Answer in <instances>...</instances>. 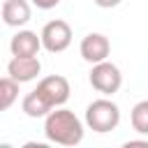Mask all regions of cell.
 I'll return each instance as SVG.
<instances>
[{
  "instance_id": "6da1fadb",
  "label": "cell",
  "mask_w": 148,
  "mask_h": 148,
  "mask_svg": "<svg viewBox=\"0 0 148 148\" xmlns=\"http://www.w3.org/2000/svg\"><path fill=\"white\" fill-rule=\"evenodd\" d=\"M44 134L49 141L60 146H76L83 139V123L74 116V111L56 106L44 116Z\"/></svg>"
},
{
  "instance_id": "7a4b0ae2",
  "label": "cell",
  "mask_w": 148,
  "mask_h": 148,
  "mask_svg": "<svg viewBox=\"0 0 148 148\" xmlns=\"http://www.w3.org/2000/svg\"><path fill=\"white\" fill-rule=\"evenodd\" d=\"M120 123V109L116 102L102 97V99H95L88 104L86 109V125L97 132V134H106V132H113Z\"/></svg>"
},
{
  "instance_id": "3957f363",
  "label": "cell",
  "mask_w": 148,
  "mask_h": 148,
  "mask_svg": "<svg viewBox=\"0 0 148 148\" xmlns=\"http://www.w3.org/2000/svg\"><path fill=\"white\" fill-rule=\"evenodd\" d=\"M88 81H90V86H92L97 92H102L104 97H111V95H116V92L120 90V86H123V74H120V69H118L113 62L99 60V62L92 65Z\"/></svg>"
},
{
  "instance_id": "277c9868",
  "label": "cell",
  "mask_w": 148,
  "mask_h": 148,
  "mask_svg": "<svg viewBox=\"0 0 148 148\" xmlns=\"http://www.w3.org/2000/svg\"><path fill=\"white\" fill-rule=\"evenodd\" d=\"M39 42H42V49H46L49 53H62L72 44V28H69V23L62 21V18L49 21L42 28V32H39Z\"/></svg>"
},
{
  "instance_id": "5b68a950",
  "label": "cell",
  "mask_w": 148,
  "mask_h": 148,
  "mask_svg": "<svg viewBox=\"0 0 148 148\" xmlns=\"http://www.w3.org/2000/svg\"><path fill=\"white\" fill-rule=\"evenodd\" d=\"M37 95L51 106V109H56V106H62L67 99H69V81L65 79V76H60V74H51V76H44L39 83H37Z\"/></svg>"
},
{
  "instance_id": "8992f818",
  "label": "cell",
  "mask_w": 148,
  "mask_h": 148,
  "mask_svg": "<svg viewBox=\"0 0 148 148\" xmlns=\"http://www.w3.org/2000/svg\"><path fill=\"white\" fill-rule=\"evenodd\" d=\"M79 51H81V58L90 65L99 62V60H106L109 53H111V42L106 35L102 32H88L81 44H79Z\"/></svg>"
},
{
  "instance_id": "52a82bcc",
  "label": "cell",
  "mask_w": 148,
  "mask_h": 148,
  "mask_svg": "<svg viewBox=\"0 0 148 148\" xmlns=\"http://www.w3.org/2000/svg\"><path fill=\"white\" fill-rule=\"evenodd\" d=\"M39 72H42V62L37 56H14L7 62V74L16 83H28V81L37 79Z\"/></svg>"
},
{
  "instance_id": "ba28073f",
  "label": "cell",
  "mask_w": 148,
  "mask_h": 148,
  "mask_svg": "<svg viewBox=\"0 0 148 148\" xmlns=\"http://www.w3.org/2000/svg\"><path fill=\"white\" fill-rule=\"evenodd\" d=\"M0 16L7 25L12 28H21L30 21L32 16V9H30V2L28 0H5V5L0 7Z\"/></svg>"
},
{
  "instance_id": "9c48e42d",
  "label": "cell",
  "mask_w": 148,
  "mask_h": 148,
  "mask_svg": "<svg viewBox=\"0 0 148 148\" xmlns=\"http://www.w3.org/2000/svg\"><path fill=\"white\" fill-rule=\"evenodd\" d=\"M39 49H42L39 35L32 32V30H18L9 42L12 56H37Z\"/></svg>"
},
{
  "instance_id": "30bf717a",
  "label": "cell",
  "mask_w": 148,
  "mask_h": 148,
  "mask_svg": "<svg viewBox=\"0 0 148 148\" xmlns=\"http://www.w3.org/2000/svg\"><path fill=\"white\" fill-rule=\"evenodd\" d=\"M21 109H23V113H25L28 118H44V116L51 111V106L37 95V90H30V92L23 97Z\"/></svg>"
},
{
  "instance_id": "8fae6325",
  "label": "cell",
  "mask_w": 148,
  "mask_h": 148,
  "mask_svg": "<svg viewBox=\"0 0 148 148\" xmlns=\"http://www.w3.org/2000/svg\"><path fill=\"white\" fill-rule=\"evenodd\" d=\"M18 97V83L9 76H0V111H7Z\"/></svg>"
},
{
  "instance_id": "7c38bea8",
  "label": "cell",
  "mask_w": 148,
  "mask_h": 148,
  "mask_svg": "<svg viewBox=\"0 0 148 148\" xmlns=\"http://www.w3.org/2000/svg\"><path fill=\"white\" fill-rule=\"evenodd\" d=\"M130 123H132L134 132L148 134V99H141L134 104V109L130 113Z\"/></svg>"
},
{
  "instance_id": "4fadbf2b",
  "label": "cell",
  "mask_w": 148,
  "mask_h": 148,
  "mask_svg": "<svg viewBox=\"0 0 148 148\" xmlns=\"http://www.w3.org/2000/svg\"><path fill=\"white\" fill-rule=\"evenodd\" d=\"M37 9H53V7H58V2L60 0H30Z\"/></svg>"
},
{
  "instance_id": "5bb4252c",
  "label": "cell",
  "mask_w": 148,
  "mask_h": 148,
  "mask_svg": "<svg viewBox=\"0 0 148 148\" xmlns=\"http://www.w3.org/2000/svg\"><path fill=\"white\" fill-rule=\"evenodd\" d=\"M97 7H102V9H111V7H118L120 5V0H92Z\"/></svg>"
}]
</instances>
